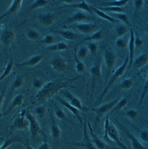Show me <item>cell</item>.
<instances>
[{
	"label": "cell",
	"instance_id": "6da1fadb",
	"mask_svg": "<svg viewBox=\"0 0 148 149\" xmlns=\"http://www.w3.org/2000/svg\"><path fill=\"white\" fill-rule=\"evenodd\" d=\"M80 77H75L72 79H56L48 82L44 85L36 95L37 102L39 104H42L62 89L75 88L73 84Z\"/></svg>",
	"mask_w": 148,
	"mask_h": 149
},
{
	"label": "cell",
	"instance_id": "7a4b0ae2",
	"mask_svg": "<svg viewBox=\"0 0 148 149\" xmlns=\"http://www.w3.org/2000/svg\"><path fill=\"white\" fill-rule=\"evenodd\" d=\"M129 53L127 52V55L126 57L123 64L121 65H120L119 67L118 68L117 70L115 71L114 72L110 77L106 87L104 88L102 93L100 96V98L98 99V102L100 103L103 100V98L107 95V93L109 90V89H110L111 86L120 77L123 76L124 74V73L126 70L127 68V67L128 65H129Z\"/></svg>",
	"mask_w": 148,
	"mask_h": 149
},
{
	"label": "cell",
	"instance_id": "3957f363",
	"mask_svg": "<svg viewBox=\"0 0 148 149\" xmlns=\"http://www.w3.org/2000/svg\"><path fill=\"white\" fill-rule=\"evenodd\" d=\"M65 89H62L59 92H60L62 95L65 97L67 100L66 101L69 102L71 105L82 112H87L89 110H90V109L83 107L82 102L79 99L72 94L69 91Z\"/></svg>",
	"mask_w": 148,
	"mask_h": 149
},
{
	"label": "cell",
	"instance_id": "277c9868",
	"mask_svg": "<svg viewBox=\"0 0 148 149\" xmlns=\"http://www.w3.org/2000/svg\"><path fill=\"white\" fill-rule=\"evenodd\" d=\"M26 109L21 111L19 117H17L13 121L9 128V135L10 136L13 131L16 129H25L29 127V121L26 118Z\"/></svg>",
	"mask_w": 148,
	"mask_h": 149
},
{
	"label": "cell",
	"instance_id": "5b68a950",
	"mask_svg": "<svg viewBox=\"0 0 148 149\" xmlns=\"http://www.w3.org/2000/svg\"><path fill=\"white\" fill-rule=\"evenodd\" d=\"M83 138L80 143H68L69 144L77 146L83 147L85 149H98L91 141L90 136H89L87 131V125L86 119H84Z\"/></svg>",
	"mask_w": 148,
	"mask_h": 149
},
{
	"label": "cell",
	"instance_id": "8992f818",
	"mask_svg": "<svg viewBox=\"0 0 148 149\" xmlns=\"http://www.w3.org/2000/svg\"><path fill=\"white\" fill-rule=\"evenodd\" d=\"M120 99L119 98L113 99L112 101L103 104L98 107L90 109V110L93 111L96 114L97 119H98L105 114H108L117 104Z\"/></svg>",
	"mask_w": 148,
	"mask_h": 149
},
{
	"label": "cell",
	"instance_id": "52a82bcc",
	"mask_svg": "<svg viewBox=\"0 0 148 149\" xmlns=\"http://www.w3.org/2000/svg\"><path fill=\"white\" fill-rule=\"evenodd\" d=\"M108 135L109 139L120 147L123 149H128L126 146L121 141L118 131L113 123H110L109 124Z\"/></svg>",
	"mask_w": 148,
	"mask_h": 149
},
{
	"label": "cell",
	"instance_id": "ba28073f",
	"mask_svg": "<svg viewBox=\"0 0 148 149\" xmlns=\"http://www.w3.org/2000/svg\"><path fill=\"white\" fill-rule=\"evenodd\" d=\"M26 118L29 123V130L32 136L35 137L38 135L40 131V126L36 118L29 110H26Z\"/></svg>",
	"mask_w": 148,
	"mask_h": 149
},
{
	"label": "cell",
	"instance_id": "9c48e42d",
	"mask_svg": "<svg viewBox=\"0 0 148 149\" xmlns=\"http://www.w3.org/2000/svg\"><path fill=\"white\" fill-rule=\"evenodd\" d=\"M55 98L58 102H59L62 105L63 107H65L66 108H67L74 116L77 119V120H78L80 125L81 126H83L84 120L82 119V117L80 116V110H79L78 109L76 108V107H73L72 105H71V104L69 102H67L66 100L63 99V98L58 96H56L55 97Z\"/></svg>",
	"mask_w": 148,
	"mask_h": 149
},
{
	"label": "cell",
	"instance_id": "30bf717a",
	"mask_svg": "<svg viewBox=\"0 0 148 149\" xmlns=\"http://www.w3.org/2000/svg\"><path fill=\"white\" fill-rule=\"evenodd\" d=\"M118 123L130 140L131 145L133 149H146V147L141 143L138 139L128 129L119 122H118Z\"/></svg>",
	"mask_w": 148,
	"mask_h": 149
},
{
	"label": "cell",
	"instance_id": "8fae6325",
	"mask_svg": "<svg viewBox=\"0 0 148 149\" xmlns=\"http://www.w3.org/2000/svg\"><path fill=\"white\" fill-rule=\"evenodd\" d=\"M72 26L77 28L82 33L88 34L98 31V26L95 24H75L71 25Z\"/></svg>",
	"mask_w": 148,
	"mask_h": 149
},
{
	"label": "cell",
	"instance_id": "7c38bea8",
	"mask_svg": "<svg viewBox=\"0 0 148 149\" xmlns=\"http://www.w3.org/2000/svg\"><path fill=\"white\" fill-rule=\"evenodd\" d=\"M53 69L58 72H63L68 69V66L66 61L64 58L57 57L51 62Z\"/></svg>",
	"mask_w": 148,
	"mask_h": 149
},
{
	"label": "cell",
	"instance_id": "4fadbf2b",
	"mask_svg": "<svg viewBox=\"0 0 148 149\" xmlns=\"http://www.w3.org/2000/svg\"><path fill=\"white\" fill-rule=\"evenodd\" d=\"M130 36L128 42V53L129 56V62L128 66H131L134 62V55H135V34L134 31L132 29L130 31Z\"/></svg>",
	"mask_w": 148,
	"mask_h": 149
},
{
	"label": "cell",
	"instance_id": "5bb4252c",
	"mask_svg": "<svg viewBox=\"0 0 148 149\" xmlns=\"http://www.w3.org/2000/svg\"><path fill=\"white\" fill-rule=\"evenodd\" d=\"M24 99V95L22 94H19L15 97L7 109L2 113V116H5L9 114L15 107H20L23 104Z\"/></svg>",
	"mask_w": 148,
	"mask_h": 149
},
{
	"label": "cell",
	"instance_id": "9a60e30c",
	"mask_svg": "<svg viewBox=\"0 0 148 149\" xmlns=\"http://www.w3.org/2000/svg\"><path fill=\"white\" fill-rule=\"evenodd\" d=\"M104 60L108 71H111L117 61L116 56L111 51L106 49L104 51Z\"/></svg>",
	"mask_w": 148,
	"mask_h": 149
},
{
	"label": "cell",
	"instance_id": "2e32d148",
	"mask_svg": "<svg viewBox=\"0 0 148 149\" xmlns=\"http://www.w3.org/2000/svg\"><path fill=\"white\" fill-rule=\"evenodd\" d=\"M88 125L90 135L91 141L94 144L98 149H104L106 146V144L103 140H101L93 132L92 127L88 121Z\"/></svg>",
	"mask_w": 148,
	"mask_h": 149
},
{
	"label": "cell",
	"instance_id": "e0dca14e",
	"mask_svg": "<svg viewBox=\"0 0 148 149\" xmlns=\"http://www.w3.org/2000/svg\"><path fill=\"white\" fill-rule=\"evenodd\" d=\"M92 18L82 12H78L73 15L72 17L69 18L65 23L66 24H74L85 20H89Z\"/></svg>",
	"mask_w": 148,
	"mask_h": 149
},
{
	"label": "cell",
	"instance_id": "ac0fdd59",
	"mask_svg": "<svg viewBox=\"0 0 148 149\" xmlns=\"http://www.w3.org/2000/svg\"><path fill=\"white\" fill-rule=\"evenodd\" d=\"M22 0H14L13 1L12 5L6 11V13L2 14L0 18L2 19L8 16H12L15 14L20 9L22 4Z\"/></svg>",
	"mask_w": 148,
	"mask_h": 149
},
{
	"label": "cell",
	"instance_id": "d6986e66",
	"mask_svg": "<svg viewBox=\"0 0 148 149\" xmlns=\"http://www.w3.org/2000/svg\"><path fill=\"white\" fill-rule=\"evenodd\" d=\"M44 57V55L43 54L37 55L33 56L30 59L26 61L23 63L16 64V65L19 67L24 66H35L41 62Z\"/></svg>",
	"mask_w": 148,
	"mask_h": 149
},
{
	"label": "cell",
	"instance_id": "ffe728a7",
	"mask_svg": "<svg viewBox=\"0 0 148 149\" xmlns=\"http://www.w3.org/2000/svg\"><path fill=\"white\" fill-rule=\"evenodd\" d=\"M40 23L45 26H50L54 23L55 17L51 13H46L41 15L39 17Z\"/></svg>",
	"mask_w": 148,
	"mask_h": 149
},
{
	"label": "cell",
	"instance_id": "44dd1931",
	"mask_svg": "<svg viewBox=\"0 0 148 149\" xmlns=\"http://www.w3.org/2000/svg\"><path fill=\"white\" fill-rule=\"evenodd\" d=\"M90 6L92 10H93L94 13H95L98 16H99L100 17L103 19H106L109 22H111L112 23H118V22H121L119 20L116 19L114 18L113 17L111 16H109L107 14L105 13L102 10H100L98 8H96L94 7L93 6L90 5Z\"/></svg>",
	"mask_w": 148,
	"mask_h": 149
},
{
	"label": "cell",
	"instance_id": "7402d4cb",
	"mask_svg": "<svg viewBox=\"0 0 148 149\" xmlns=\"http://www.w3.org/2000/svg\"><path fill=\"white\" fill-rule=\"evenodd\" d=\"M148 62V55L146 54H142L138 56L133 62L134 67L139 69L143 67Z\"/></svg>",
	"mask_w": 148,
	"mask_h": 149
},
{
	"label": "cell",
	"instance_id": "603a6c76",
	"mask_svg": "<svg viewBox=\"0 0 148 149\" xmlns=\"http://www.w3.org/2000/svg\"><path fill=\"white\" fill-rule=\"evenodd\" d=\"M50 132L51 136L54 139H59L61 136V130L58 125V123L55 120L52 121L50 127Z\"/></svg>",
	"mask_w": 148,
	"mask_h": 149
},
{
	"label": "cell",
	"instance_id": "cb8c5ba5",
	"mask_svg": "<svg viewBox=\"0 0 148 149\" xmlns=\"http://www.w3.org/2000/svg\"><path fill=\"white\" fill-rule=\"evenodd\" d=\"M128 103V99L127 97L120 99L117 104L114 107L112 110L108 114V115H109L110 114L120 111L127 106Z\"/></svg>",
	"mask_w": 148,
	"mask_h": 149
},
{
	"label": "cell",
	"instance_id": "d4e9b609",
	"mask_svg": "<svg viewBox=\"0 0 148 149\" xmlns=\"http://www.w3.org/2000/svg\"><path fill=\"white\" fill-rule=\"evenodd\" d=\"M68 7H73L74 8H80V9H83L87 11L88 13H89L91 16L93 17L94 18V14H93V10L91 9V8L90 6V5L87 4L84 0H82V1L80 3L78 4H71L67 6Z\"/></svg>",
	"mask_w": 148,
	"mask_h": 149
},
{
	"label": "cell",
	"instance_id": "484cf974",
	"mask_svg": "<svg viewBox=\"0 0 148 149\" xmlns=\"http://www.w3.org/2000/svg\"><path fill=\"white\" fill-rule=\"evenodd\" d=\"M53 32L60 35L65 39L69 40H74L77 38V35L70 31H53Z\"/></svg>",
	"mask_w": 148,
	"mask_h": 149
},
{
	"label": "cell",
	"instance_id": "4316f807",
	"mask_svg": "<svg viewBox=\"0 0 148 149\" xmlns=\"http://www.w3.org/2000/svg\"><path fill=\"white\" fill-rule=\"evenodd\" d=\"M16 143H24L23 139L20 137H13L9 138L8 139L6 140L0 147V149H7L10 146Z\"/></svg>",
	"mask_w": 148,
	"mask_h": 149
},
{
	"label": "cell",
	"instance_id": "83f0119b",
	"mask_svg": "<svg viewBox=\"0 0 148 149\" xmlns=\"http://www.w3.org/2000/svg\"><path fill=\"white\" fill-rule=\"evenodd\" d=\"M91 72L94 78L101 76V63L99 61L95 62L91 68Z\"/></svg>",
	"mask_w": 148,
	"mask_h": 149
},
{
	"label": "cell",
	"instance_id": "f1b7e54d",
	"mask_svg": "<svg viewBox=\"0 0 148 149\" xmlns=\"http://www.w3.org/2000/svg\"><path fill=\"white\" fill-rule=\"evenodd\" d=\"M128 0H120L104 2L101 4V7H123L128 2Z\"/></svg>",
	"mask_w": 148,
	"mask_h": 149
},
{
	"label": "cell",
	"instance_id": "f546056e",
	"mask_svg": "<svg viewBox=\"0 0 148 149\" xmlns=\"http://www.w3.org/2000/svg\"><path fill=\"white\" fill-rule=\"evenodd\" d=\"M55 115L57 119H59L63 121H67L72 124H74V123L70 120V119L67 117L65 112L61 108H57L55 109Z\"/></svg>",
	"mask_w": 148,
	"mask_h": 149
},
{
	"label": "cell",
	"instance_id": "4dcf8cb0",
	"mask_svg": "<svg viewBox=\"0 0 148 149\" xmlns=\"http://www.w3.org/2000/svg\"><path fill=\"white\" fill-rule=\"evenodd\" d=\"M111 17H113L114 18L119 20L120 22H124L128 26L130 25L129 18L126 14L124 13H113Z\"/></svg>",
	"mask_w": 148,
	"mask_h": 149
},
{
	"label": "cell",
	"instance_id": "1f68e13d",
	"mask_svg": "<svg viewBox=\"0 0 148 149\" xmlns=\"http://www.w3.org/2000/svg\"><path fill=\"white\" fill-rule=\"evenodd\" d=\"M148 93V73L147 75V77H146V81L145 83L144 86L143 88L142 91V94L140 96V99H139V102L138 104V108L140 107L142 105L144 101L145 98L146 97V95Z\"/></svg>",
	"mask_w": 148,
	"mask_h": 149
},
{
	"label": "cell",
	"instance_id": "d6a6232c",
	"mask_svg": "<svg viewBox=\"0 0 148 149\" xmlns=\"http://www.w3.org/2000/svg\"><path fill=\"white\" fill-rule=\"evenodd\" d=\"M15 38V35L12 31H6L2 34L1 39L3 42L8 45L12 42Z\"/></svg>",
	"mask_w": 148,
	"mask_h": 149
},
{
	"label": "cell",
	"instance_id": "836d02e7",
	"mask_svg": "<svg viewBox=\"0 0 148 149\" xmlns=\"http://www.w3.org/2000/svg\"><path fill=\"white\" fill-rule=\"evenodd\" d=\"M13 66V61L12 58H11L9 62L8 63L7 65L6 66L3 73L0 77V81L3 80L9 75L12 69Z\"/></svg>",
	"mask_w": 148,
	"mask_h": 149
},
{
	"label": "cell",
	"instance_id": "e575fe53",
	"mask_svg": "<svg viewBox=\"0 0 148 149\" xmlns=\"http://www.w3.org/2000/svg\"><path fill=\"white\" fill-rule=\"evenodd\" d=\"M110 123L109 120V115L107 114V116H106L105 122H104V132L103 136V139L104 142L108 143L112 142V141L109 139L108 135L109 127Z\"/></svg>",
	"mask_w": 148,
	"mask_h": 149
},
{
	"label": "cell",
	"instance_id": "d590c367",
	"mask_svg": "<svg viewBox=\"0 0 148 149\" xmlns=\"http://www.w3.org/2000/svg\"><path fill=\"white\" fill-rule=\"evenodd\" d=\"M74 59L76 61V70L79 73L83 72L85 70V66L84 64L82 62H80L78 59L77 56V49L75 48L74 49Z\"/></svg>",
	"mask_w": 148,
	"mask_h": 149
},
{
	"label": "cell",
	"instance_id": "8d00e7d4",
	"mask_svg": "<svg viewBox=\"0 0 148 149\" xmlns=\"http://www.w3.org/2000/svg\"><path fill=\"white\" fill-rule=\"evenodd\" d=\"M98 9L102 11L113 12V13H124L125 9L123 7H100Z\"/></svg>",
	"mask_w": 148,
	"mask_h": 149
},
{
	"label": "cell",
	"instance_id": "74e56055",
	"mask_svg": "<svg viewBox=\"0 0 148 149\" xmlns=\"http://www.w3.org/2000/svg\"><path fill=\"white\" fill-rule=\"evenodd\" d=\"M134 81L132 79H125L121 81L119 85L120 87L124 90H128L133 87Z\"/></svg>",
	"mask_w": 148,
	"mask_h": 149
},
{
	"label": "cell",
	"instance_id": "f35d334b",
	"mask_svg": "<svg viewBox=\"0 0 148 149\" xmlns=\"http://www.w3.org/2000/svg\"><path fill=\"white\" fill-rule=\"evenodd\" d=\"M103 34L101 30L98 31L91 36L84 38L83 41H99L102 38Z\"/></svg>",
	"mask_w": 148,
	"mask_h": 149
},
{
	"label": "cell",
	"instance_id": "ab89813d",
	"mask_svg": "<svg viewBox=\"0 0 148 149\" xmlns=\"http://www.w3.org/2000/svg\"><path fill=\"white\" fill-rule=\"evenodd\" d=\"M51 50L53 51H62L68 48V46L64 42H59L53 46L50 47Z\"/></svg>",
	"mask_w": 148,
	"mask_h": 149
},
{
	"label": "cell",
	"instance_id": "60d3db41",
	"mask_svg": "<svg viewBox=\"0 0 148 149\" xmlns=\"http://www.w3.org/2000/svg\"><path fill=\"white\" fill-rule=\"evenodd\" d=\"M116 30L119 36L121 37L126 34L129 31V29L124 25L121 24L117 26Z\"/></svg>",
	"mask_w": 148,
	"mask_h": 149
},
{
	"label": "cell",
	"instance_id": "b9f144b4",
	"mask_svg": "<svg viewBox=\"0 0 148 149\" xmlns=\"http://www.w3.org/2000/svg\"><path fill=\"white\" fill-rule=\"evenodd\" d=\"M35 113L39 118H43L45 116L46 113V108L44 106L41 105L39 107H37L35 109Z\"/></svg>",
	"mask_w": 148,
	"mask_h": 149
},
{
	"label": "cell",
	"instance_id": "7bdbcfd3",
	"mask_svg": "<svg viewBox=\"0 0 148 149\" xmlns=\"http://www.w3.org/2000/svg\"><path fill=\"white\" fill-rule=\"evenodd\" d=\"M24 84V79L22 77H17L15 79V80L13 84L12 87V91L15 90V89L20 88Z\"/></svg>",
	"mask_w": 148,
	"mask_h": 149
},
{
	"label": "cell",
	"instance_id": "ee69618b",
	"mask_svg": "<svg viewBox=\"0 0 148 149\" xmlns=\"http://www.w3.org/2000/svg\"><path fill=\"white\" fill-rule=\"evenodd\" d=\"M48 4V1L45 0H37L32 5L31 9H34L46 6Z\"/></svg>",
	"mask_w": 148,
	"mask_h": 149
},
{
	"label": "cell",
	"instance_id": "f6af8a7d",
	"mask_svg": "<svg viewBox=\"0 0 148 149\" xmlns=\"http://www.w3.org/2000/svg\"><path fill=\"white\" fill-rule=\"evenodd\" d=\"M125 115L130 119H135L138 116V113L136 109H130L126 111Z\"/></svg>",
	"mask_w": 148,
	"mask_h": 149
},
{
	"label": "cell",
	"instance_id": "bcb514c9",
	"mask_svg": "<svg viewBox=\"0 0 148 149\" xmlns=\"http://www.w3.org/2000/svg\"><path fill=\"white\" fill-rule=\"evenodd\" d=\"M27 37L30 40H35L39 39L40 35L38 32L35 31H30L27 33Z\"/></svg>",
	"mask_w": 148,
	"mask_h": 149
},
{
	"label": "cell",
	"instance_id": "7dc6e473",
	"mask_svg": "<svg viewBox=\"0 0 148 149\" xmlns=\"http://www.w3.org/2000/svg\"><path fill=\"white\" fill-rule=\"evenodd\" d=\"M55 38L52 35H46L41 42L43 43L51 44L54 42Z\"/></svg>",
	"mask_w": 148,
	"mask_h": 149
},
{
	"label": "cell",
	"instance_id": "c3c4849f",
	"mask_svg": "<svg viewBox=\"0 0 148 149\" xmlns=\"http://www.w3.org/2000/svg\"><path fill=\"white\" fill-rule=\"evenodd\" d=\"M116 44L118 47L123 49L124 48L126 47L127 43L124 39L121 38H119L116 40Z\"/></svg>",
	"mask_w": 148,
	"mask_h": 149
},
{
	"label": "cell",
	"instance_id": "681fc988",
	"mask_svg": "<svg viewBox=\"0 0 148 149\" xmlns=\"http://www.w3.org/2000/svg\"><path fill=\"white\" fill-rule=\"evenodd\" d=\"M88 51L89 49L85 47H81V48L80 49L78 52L79 57L81 59L85 58L88 54Z\"/></svg>",
	"mask_w": 148,
	"mask_h": 149
},
{
	"label": "cell",
	"instance_id": "f907efd6",
	"mask_svg": "<svg viewBox=\"0 0 148 149\" xmlns=\"http://www.w3.org/2000/svg\"><path fill=\"white\" fill-rule=\"evenodd\" d=\"M89 49L91 53L94 56L96 55L97 53L98 52V47L97 45L95 43H91L89 45Z\"/></svg>",
	"mask_w": 148,
	"mask_h": 149
},
{
	"label": "cell",
	"instance_id": "816d5d0a",
	"mask_svg": "<svg viewBox=\"0 0 148 149\" xmlns=\"http://www.w3.org/2000/svg\"><path fill=\"white\" fill-rule=\"evenodd\" d=\"M140 138L142 141L148 143V131L143 130L140 133Z\"/></svg>",
	"mask_w": 148,
	"mask_h": 149
},
{
	"label": "cell",
	"instance_id": "f5cc1de1",
	"mask_svg": "<svg viewBox=\"0 0 148 149\" xmlns=\"http://www.w3.org/2000/svg\"><path fill=\"white\" fill-rule=\"evenodd\" d=\"M144 1L142 0H136L134 2V6L136 11H139L143 5Z\"/></svg>",
	"mask_w": 148,
	"mask_h": 149
},
{
	"label": "cell",
	"instance_id": "db71d44e",
	"mask_svg": "<svg viewBox=\"0 0 148 149\" xmlns=\"http://www.w3.org/2000/svg\"><path fill=\"white\" fill-rule=\"evenodd\" d=\"M33 85L34 87L36 88H41L43 86V82L40 79H36L34 80Z\"/></svg>",
	"mask_w": 148,
	"mask_h": 149
},
{
	"label": "cell",
	"instance_id": "11a10c76",
	"mask_svg": "<svg viewBox=\"0 0 148 149\" xmlns=\"http://www.w3.org/2000/svg\"><path fill=\"white\" fill-rule=\"evenodd\" d=\"M135 43L136 47H141L143 46L144 42L140 38L137 36L136 38H135Z\"/></svg>",
	"mask_w": 148,
	"mask_h": 149
},
{
	"label": "cell",
	"instance_id": "9f6ffc18",
	"mask_svg": "<svg viewBox=\"0 0 148 149\" xmlns=\"http://www.w3.org/2000/svg\"><path fill=\"white\" fill-rule=\"evenodd\" d=\"M37 149H51L50 146L46 141H44L43 143L38 146Z\"/></svg>",
	"mask_w": 148,
	"mask_h": 149
},
{
	"label": "cell",
	"instance_id": "6f0895ef",
	"mask_svg": "<svg viewBox=\"0 0 148 149\" xmlns=\"http://www.w3.org/2000/svg\"><path fill=\"white\" fill-rule=\"evenodd\" d=\"M4 94L5 92H2L1 95V97H0V106H1V107L2 106V102H3V99H4Z\"/></svg>",
	"mask_w": 148,
	"mask_h": 149
},
{
	"label": "cell",
	"instance_id": "680465c9",
	"mask_svg": "<svg viewBox=\"0 0 148 149\" xmlns=\"http://www.w3.org/2000/svg\"><path fill=\"white\" fill-rule=\"evenodd\" d=\"M63 2H65L66 3H73L74 2V1H72V0H65V1H62Z\"/></svg>",
	"mask_w": 148,
	"mask_h": 149
},
{
	"label": "cell",
	"instance_id": "91938a15",
	"mask_svg": "<svg viewBox=\"0 0 148 149\" xmlns=\"http://www.w3.org/2000/svg\"><path fill=\"white\" fill-rule=\"evenodd\" d=\"M26 149H35L34 147H32L31 146H30V145H27L26 146Z\"/></svg>",
	"mask_w": 148,
	"mask_h": 149
},
{
	"label": "cell",
	"instance_id": "94428289",
	"mask_svg": "<svg viewBox=\"0 0 148 149\" xmlns=\"http://www.w3.org/2000/svg\"><path fill=\"white\" fill-rule=\"evenodd\" d=\"M145 123H146V124H147V125H148V122H147V121H146L145 120Z\"/></svg>",
	"mask_w": 148,
	"mask_h": 149
},
{
	"label": "cell",
	"instance_id": "6125c7cd",
	"mask_svg": "<svg viewBox=\"0 0 148 149\" xmlns=\"http://www.w3.org/2000/svg\"><path fill=\"white\" fill-rule=\"evenodd\" d=\"M147 31L148 33V25L147 26Z\"/></svg>",
	"mask_w": 148,
	"mask_h": 149
},
{
	"label": "cell",
	"instance_id": "be15d7a7",
	"mask_svg": "<svg viewBox=\"0 0 148 149\" xmlns=\"http://www.w3.org/2000/svg\"></svg>",
	"mask_w": 148,
	"mask_h": 149
}]
</instances>
